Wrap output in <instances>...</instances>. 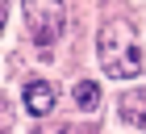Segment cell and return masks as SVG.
I'll use <instances>...</instances> for the list:
<instances>
[{"mask_svg": "<svg viewBox=\"0 0 146 134\" xmlns=\"http://www.w3.org/2000/svg\"><path fill=\"white\" fill-rule=\"evenodd\" d=\"M25 25H29V38L38 46H54L63 25H67L63 0H25Z\"/></svg>", "mask_w": 146, "mask_h": 134, "instance_id": "cell-2", "label": "cell"}, {"mask_svg": "<svg viewBox=\"0 0 146 134\" xmlns=\"http://www.w3.org/2000/svg\"><path fill=\"white\" fill-rule=\"evenodd\" d=\"M25 109L34 113V117H46V113L54 109V84L29 80V84H25Z\"/></svg>", "mask_w": 146, "mask_h": 134, "instance_id": "cell-3", "label": "cell"}, {"mask_svg": "<svg viewBox=\"0 0 146 134\" xmlns=\"http://www.w3.org/2000/svg\"><path fill=\"white\" fill-rule=\"evenodd\" d=\"M117 105H121V117H125V122H134L138 130H146V88L125 92V96L117 100Z\"/></svg>", "mask_w": 146, "mask_h": 134, "instance_id": "cell-4", "label": "cell"}, {"mask_svg": "<svg viewBox=\"0 0 146 134\" xmlns=\"http://www.w3.org/2000/svg\"><path fill=\"white\" fill-rule=\"evenodd\" d=\"M9 126H13V109H9V100L0 96V134H9Z\"/></svg>", "mask_w": 146, "mask_h": 134, "instance_id": "cell-6", "label": "cell"}, {"mask_svg": "<svg viewBox=\"0 0 146 134\" xmlns=\"http://www.w3.org/2000/svg\"><path fill=\"white\" fill-rule=\"evenodd\" d=\"M4 21H9V4L0 0V29H4Z\"/></svg>", "mask_w": 146, "mask_h": 134, "instance_id": "cell-7", "label": "cell"}, {"mask_svg": "<svg viewBox=\"0 0 146 134\" xmlns=\"http://www.w3.org/2000/svg\"><path fill=\"white\" fill-rule=\"evenodd\" d=\"M71 96H75V105H79V109H96V105H100V88H96L92 80H79Z\"/></svg>", "mask_w": 146, "mask_h": 134, "instance_id": "cell-5", "label": "cell"}, {"mask_svg": "<svg viewBox=\"0 0 146 134\" xmlns=\"http://www.w3.org/2000/svg\"><path fill=\"white\" fill-rule=\"evenodd\" d=\"M96 55H100V67L113 80H129L142 71V50H138V29L125 17H113V21L100 25L96 34Z\"/></svg>", "mask_w": 146, "mask_h": 134, "instance_id": "cell-1", "label": "cell"}, {"mask_svg": "<svg viewBox=\"0 0 146 134\" xmlns=\"http://www.w3.org/2000/svg\"><path fill=\"white\" fill-rule=\"evenodd\" d=\"M63 134H67V130H63Z\"/></svg>", "mask_w": 146, "mask_h": 134, "instance_id": "cell-8", "label": "cell"}]
</instances>
